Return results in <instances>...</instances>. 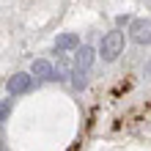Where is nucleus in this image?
<instances>
[{
  "label": "nucleus",
  "mask_w": 151,
  "mask_h": 151,
  "mask_svg": "<svg viewBox=\"0 0 151 151\" xmlns=\"http://www.w3.org/2000/svg\"><path fill=\"white\" fill-rule=\"evenodd\" d=\"M124 52V33L115 28L110 33H104L102 41H99V50H96V55H102V60H107V63H113L115 58H118Z\"/></svg>",
  "instance_id": "1"
},
{
  "label": "nucleus",
  "mask_w": 151,
  "mask_h": 151,
  "mask_svg": "<svg viewBox=\"0 0 151 151\" xmlns=\"http://www.w3.org/2000/svg\"><path fill=\"white\" fill-rule=\"evenodd\" d=\"M146 74H148V77H151V60H148V66H146Z\"/></svg>",
  "instance_id": "11"
},
{
  "label": "nucleus",
  "mask_w": 151,
  "mask_h": 151,
  "mask_svg": "<svg viewBox=\"0 0 151 151\" xmlns=\"http://www.w3.org/2000/svg\"><path fill=\"white\" fill-rule=\"evenodd\" d=\"M127 28H129V39L135 44H140V47L151 44V19H135V17H132V22Z\"/></svg>",
  "instance_id": "2"
},
{
  "label": "nucleus",
  "mask_w": 151,
  "mask_h": 151,
  "mask_svg": "<svg viewBox=\"0 0 151 151\" xmlns=\"http://www.w3.org/2000/svg\"><path fill=\"white\" fill-rule=\"evenodd\" d=\"M80 47V36L77 33H58V39H55V50L58 52H72Z\"/></svg>",
  "instance_id": "6"
},
{
  "label": "nucleus",
  "mask_w": 151,
  "mask_h": 151,
  "mask_svg": "<svg viewBox=\"0 0 151 151\" xmlns=\"http://www.w3.org/2000/svg\"><path fill=\"white\" fill-rule=\"evenodd\" d=\"M52 72H55V80H69V74H72V66H69V63H66V60H63V58H60V60H58V63H55V66H52Z\"/></svg>",
  "instance_id": "8"
},
{
  "label": "nucleus",
  "mask_w": 151,
  "mask_h": 151,
  "mask_svg": "<svg viewBox=\"0 0 151 151\" xmlns=\"http://www.w3.org/2000/svg\"><path fill=\"white\" fill-rule=\"evenodd\" d=\"M8 113H11V102H8V99H0V121H6Z\"/></svg>",
  "instance_id": "9"
},
{
  "label": "nucleus",
  "mask_w": 151,
  "mask_h": 151,
  "mask_svg": "<svg viewBox=\"0 0 151 151\" xmlns=\"http://www.w3.org/2000/svg\"><path fill=\"white\" fill-rule=\"evenodd\" d=\"M33 88V77H30V72H17L14 77H8V83H6V91H8V96H22V93H28Z\"/></svg>",
  "instance_id": "3"
},
{
  "label": "nucleus",
  "mask_w": 151,
  "mask_h": 151,
  "mask_svg": "<svg viewBox=\"0 0 151 151\" xmlns=\"http://www.w3.org/2000/svg\"><path fill=\"white\" fill-rule=\"evenodd\" d=\"M69 80H72V88H74V91H85V85H88V72H77V69H72Z\"/></svg>",
  "instance_id": "7"
},
{
  "label": "nucleus",
  "mask_w": 151,
  "mask_h": 151,
  "mask_svg": "<svg viewBox=\"0 0 151 151\" xmlns=\"http://www.w3.org/2000/svg\"><path fill=\"white\" fill-rule=\"evenodd\" d=\"M129 22H132V17H129V14H118V17H115V25H118V28H127Z\"/></svg>",
  "instance_id": "10"
},
{
  "label": "nucleus",
  "mask_w": 151,
  "mask_h": 151,
  "mask_svg": "<svg viewBox=\"0 0 151 151\" xmlns=\"http://www.w3.org/2000/svg\"><path fill=\"white\" fill-rule=\"evenodd\" d=\"M96 63V50L91 47V44H80V47L74 50V66L77 72H91Z\"/></svg>",
  "instance_id": "4"
},
{
  "label": "nucleus",
  "mask_w": 151,
  "mask_h": 151,
  "mask_svg": "<svg viewBox=\"0 0 151 151\" xmlns=\"http://www.w3.org/2000/svg\"><path fill=\"white\" fill-rule=\"evenodd\" d=\"M30 77H39L44 83H55V72H52V63L47 58H36L30 63Z\"/></svg>",
  "instance_id": "5"
}]
</instances>
